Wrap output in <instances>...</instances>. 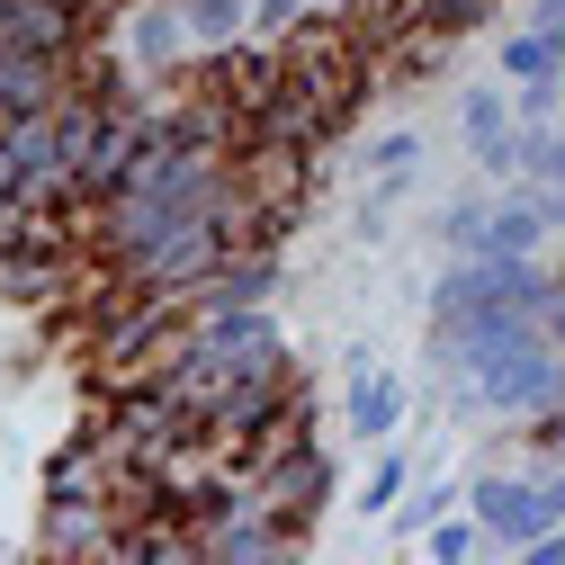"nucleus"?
I'll list each match as a JSON object with an SVG mask.
<instances>
[{"mask_svg": "<svg viewBox=\"0 0 565 565\" xmlns=\"http://www.w3.org/2000/svg\"><path fill=\"white\" fill-rule=\"evenodd\" d=\"M404 484H413V458H404L395 440H377V467H369V484H360V512H377V521H386Z\"/></svg>", "mask_w": 565, "mask_h": 565, "instance_id": "22", "label": "nucleus"}, {"mask_svg": "<svg viewBox=\"0 0 565 565\" xmlns=\"http://www.w3.org/2000/svg\"><path fill=\"white\" fill-rule=\"evenodd\" d=\"M449 63H458V36H440V28H422V19H413V28L377 54V82H386V90H422V82H440Z\"/></svg>", "mask_w": 565, "mask_h": 565, "instance_id": "12", "label": "nucleus"}, {"mask_svg": "<svg viewBox=\"0 0 565 565\" xmlns=\"http://www.w3.org/2000/svg\"><path fill=\"white\" fill-rule=\"evenodd\" d=\"M288 556H306V539L278 530L252 493H243V503H225L216 521H198V565H288Z\"/></svg>", "mask_w": 565, "mask_h": 565, "instance_id": "6", "label": "nucleus"}, {"mask_svg": "<svg viewBox=\"0 0 565 565\" xmlns=\"http://www.w3.org/2000/svg\"><path fill=\"white\" fill-rule=\"evenodd\" d=\"M547 243H556V225L539 216V189L512 180L503 198H493V216H484V252H503V260H547Z\"/></svg>", "mask_w": 565, "mask_h": 565, "instance_id": "10", "label": "nucleus"}, {"mask_svg": "<svg viewBox=\"0 0 565 565\" xmlns=\"http://www.w3.org/2000/svg\"><path fill=\"white\" fill-rule=\"evenodd\" d=\"M539 493H547V512L565 521V458H547V467H539Z\"/></svg>", "mask_w": 565, "mask_h": 565, "instance_id": "25", "label": "nucleus"}, {"mask_svg": "<svg viewBox=\"0 0 565 565\" xmlns=\"http://www.w3.org/2000/svg\"><path fill=\"white\" fill-rule=\"evenodd\" d=\"M73 63L82 54H0V117H45L63 108V90H73Z\"/></svg>", "mask_w": 565, "mask_h": 565, "instance_id": "9", "label": "nucleus"}, {"mask_svg": "<svg viewBox=\"0 0 565 565\" xmlns=\"http://www.w3.org/2000/svg\"><path fill=\"white\" fill-rule=\"evenodd\" d=\"M556 126H565V117H556Z\"/></svg>", "mask_w": 565, "mask_h": 565, "instance_id": "28", "label": "nucleus"}, {"mask_svg": "<svg viewBox=\"0 0 565 565\" xmlns=\"http://www.w3.org/2000/svg\"><path fill=\"white\" fill-rule=\"evenodd\" d=\"M278 297V252H225L216 260V278H206V288H189V315L198 306H269Z\"/></svg>", "mask_w": 565, "mask_h": 565, "instance_id": "11", "label": "nucleus"}, {"mask_svg": "<svg viewBox=\"0 0 565 565\" xmlns=\"http://www.w3.org/2000/svg\"><path fill=\"white\" fill-rule=\"evenodd\" d=\"M458 135H467V153L484 180H521V126H512V82H476L458 90Z\"/></svg>", "mask_w": 565, "mask_h": 565, "instance_id": "7", "label": "nucleus"}, {"mask_svg": "<svg viewBox=\"0 0 565 565\" xmlns=\"http://www.w3.org/2000/svg\"><path fill=\"white\" fill-rule=\"evenodd\" d=\"M413 19H422V28H440V36H458V45H467V36H484L493 19H503V0H413Z\"/></svg>", "mask_w": 565, "mask_h": 565, "instance_id": "19", "label": "nucleus"}, {"mask_svg": "<svg viewBox=\"0 0 565 565\" xmlns=\"http://www.w3.org/2000/svg\"><path fill=\"white\" fill-rule=\"evenodd\" d=\"M108 431H99V422H90V431H73V440H63L54 458H45V493H108Z\"/></svg>", "mask_w": 565, "mask_h": 565, "instance_id": "13", "label": "nucleus"}, {"mask_svg": "<svg viewBox=\"0 0 565 565\" xmlns=\"http://www.w3.org/2000/svg\"><path fill=\"white\" fill-rule=\"evenodd\" d=\"M332 19H341L350 36H360L369 54H386V45L413 28V0H332Z\"/></svg>", "mask_w": 565, "mask_h": 565, "instance_id": "17", "label": "nucleus"}, {"mask_svg": "<svg viewBox=\"0 0 565 565\" xmlns=\"http://www.w3.org/2000/svg\"><path fill=\"white\" fill-rule=\"evenodd\" d=\"M484 216H493V198H476V189H467V198H449V206H440V225H431V234H440V260L484 252Z\"/></svg>", "mask_w": 565, "mask_h": 565, "instance_id": "18", "label": "nucleus"}, {"mask_svg": "<svg viewBox=\"0 0 565 565\" xmlns=\"http://www.w3.org/2000/svg\"><path fill=\"white\" fill-rule=\"evenodd\" d=\"M422 556L431 565H467V556H484V530H476V512L458 503V512H440L431 530H422Z\"/></svg>", "mask_w": 565, "mask_h": 565, "instance_id": "20", "label": "nucleus"}, {"mask_svg": "<svg viewBox=\"0 0 565 565\" xmlns=\"http://www.w3.org/2000/svg\"><path fill=\"white\" fill-rule=\"evenodd\" d=\"M180 28H189L198 54H216V45L252 36V0H180Z\"/></svg>", "mask_w": 565, "mask_h": 565, "instance_id": "15", "label": "nucleus"}, {"mask_svg": "<svg viewBox=\"0 0 565 565\" xmlns=\"http://www.w3.org/2000/svg\"><path fill=\"white\" fill-rule=\"evenodd\" d=\"M315 10H332V0H252V36H288V28L315 19Z\"/></svg>", "mask_w": 565, "mask_h": 565, "instance_id": "24", "label": "nucleus"}, {"mask_svg": "<svg viewBox=\"0 0 565 565\" xmlns=\"http://www.w3.org/2000/svg\"><path fill=\"white\" fill-rule=\"evenodd\" d=\"M458 503L476 512L484 547H503V556H521L539 530H556L547 493H539V467H476V476L458 484Z\"/></svg>", "mask_w": 565, "mask_h": 565, "instance_id": "3", "label": "nucleus"}, {"mask_svg": "<svg viewBox=\"0 0 565 565\" xmlns=\"http://www.w3.org/2000/svg\"><path fill=\"white\" fill-rule=\"evenodd\" d=\"M243 493L278 521V530H297V539H315V521H323V503H332V449L306 431V440H288V449H269L252 476H243Z\"/></svg>", "mask_w": 565, "mask_h": 565, "instance_id": "2", "label": "nucleus"}, {"mask_svg": "<svg viewBox=\"0 0 565 565\" xmlns=\"http://www.w3.org/2000/svg\"><path fill=\"white\" fill-rule=\"evenodd\" d=\"M547 269H556V278H565V234H556V243H547Z\"/></svg>", "mask_w": 565, "mask_h": 565, "instance_id": "27", "label": "nucleus"}, {"mask_svg": "<svg viewBox=\"0 0 565 565\" xmlns=\"http://www.w3.org/2000/svg\"><path fill=\"white\" fill-rule=\"evenodd\" d=\"M404 369H377V360H350V386H341V431L360 440V449H377V440H395L404 431Z\"/></svg>", "mask_w": 565, "mask_h": 565, "instance_id": "8", "label": "nucleus"}, {"mask_svg": "<svg viewBox=\"0 0 565 565\" xmlns=\"http://www.w3.org/2000/svg\"><path fill=\"white\" fill-rule=\"evenodd\" d=\"M350 171H360V180H413V171H422V135H413V126L377 135V145H369L360 162H350Z\"/></svg>", "mask_w": 565, "mask_h": 565, "instance_id": "21", "label": "nucleus"}, {"mask_svg": "<svg viewBox=\"0 0 565 565\" xmlns=\"http://www.w3.org/2000/svg\"><path fill=\"white\" fill-rule=\"evenodd\" d=\"M556 395H565V350L547 332H521L503 360H484L467 386H449V404L458 413H484V422H521V413H539Z\"/></svg>", "mask_w": 565, "mask_h": 565, "instance_id": "1", "label": "nucleus"}, {"mask_svg": "<svg viewBox=\"0 0 565 565\" xmlns=\"http://www.w3.org/2000/svg\"><path fill=\"white\" fill-rule=\"evenodd\" d=\"M530 28H556L565 36V0H530Z\"/></svg>", "mask_w": 565, "mask_h": 565, "instance_id": "26", "label": "nucleus"}, {"mask_svg": "<svg viewBox=\"0 0 565 565\" xmlns=\"http://www.w3.org/2000/svg\"><path fill=\"white\" fill-rule=\"evenodd\" d=\"M503 82H565V36L521 19V28L503 36Z\"/></svg>", "mask_w": 565, "mask_h": 565, "instance_id": "14", "label": "nucleus"}, {"mask_svg": "<svg viewBox=\"0 0 565 565\" xmlns=\"http://www.w3.org/2000/svg\"><path fill=\"white\" fill-rule=\"evenodd\" d=\"M440 512H458V476H422V484H404L395 512H386V530H395V539H422Z\"/></svg>", "mask_w": 565, "mask_h": 565, "instance_id": "16", "label": "nucleus"}, {"mask_svg": "<svg viewBox=\"0 0 565 565\" xmlns=\"http://www.w3.org/2000/svg\"><path fill=\"white\" fill-rule=\"evenodd\" d=\"M565 117V82H512V126H556Z\"/></svg>", "mask_w": 565, "mask_h": 565, "instance_id": "23", "label": "nucleus"}, {"mask_svg": "<svg viewBox=\"0 0 565 565\" xmlns=\"http://www.w3.org/2000/svg\"><path fill=\"white\" fill-rule=\"evenodd\" d=\"M108 54L126 63L135 82H180L189 73V28H180V0H117L108 19Z\"/></svg>", "mask_w": 565, "mask_h": 565, "instance_id": "4", "label": "nucleus"}, {"mask_svg": "<svg viewBox=\"0 0 565 565\" xmlns=\"http://www.w3.org/2000/svg\"><path fill=\"white\" fill-rule=\"evenodd\" d=\"M36 556H54V565H117V512H108V493H45Z\"/></svg>", "mask_w": 565, "mask_h": 565, "instance_id": "5", "label": "nucleus"}]
</instances>
